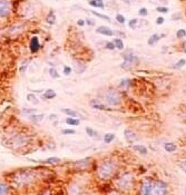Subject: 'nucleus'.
I'll use <instances>...</instances> for the list:
<instances>
[{
  "label": "nucleus",
  "mask_w": 186,
  "mask_h": 195,
  "mask_svg": "<svg viewBox=\"0 0 186 195\" xmlns=\"http://www.w3.org/2000/svg\"><path fill=\"white\" fill-rule=\"evenodd\" d=\"M116 168H117V166H116L115 162L110 161V159H108V161L106 159L99 164L98 168H97V174L102 180H109L116 173Z\"/></svg>",
  "instance_id": "nucleus-1"
},
{
  "label": "nucleus",
  "mask_w": 186,
  "mask_h": 195,
  "mask_svg": "<svg viewBox=\"0 0 186 195\" xmlns=\"http://www.w3.org/2000/svg\"><path fill=\"white\" fill-rule=\"evenodd\" d=\"M123 58H124V62L122 64V68H124L126 70H129L138 65V58L135 56L132 50H127L126 52H124Z\"/></svg>",
  "instance_id": "nucleus-2"
},
{
  "label": "nucleus",
  "mask_w": 186,
  "mask_h": 195,
  "mask_svg": "<svg viewBox=\"0 0 186 195\" xmlns=\"http://www.w3.org/2000/svg\"><path fill=\"white\" fill-rule=\"evenodd\" d=\"M167 185L162 181H152L148 195H166Z\"/></svg>",
  "instance_id": "nucleus-3"
},
{
  "label": "nucleus",
  "mask_w": 186,
  "mask_h": 195,
  "mask_svg": "<svg viewBox=\"0 0 186 195\" xmlns=\"http://www.w3.org/2000/svg\"><path fill=\"white\" fill-rule=\"evenodd\" d=\"M33 180V174L31 173L30 171H22L17 173L16 176L13 177V181L17 183V185H26L28 184L29 182H31Z\"/></svg>",
  "instance_id": "nucleus-4"
},
{
  "label": "nucleus",
  "mask_w": 186,
  "mask_h": 195,
  "mask_svg": "<svg viewBox=\"0 0 186 195\" xmlns=\"http://www.w3.org/2000/svg\"><path fill=\"white\" fill-rule=\"evenodd\" d=\"M105 99L106 102L112 105V106H116V105H119L120 101H122V97H120V94L118 90L116 89H108L106 95H105Z\"/></svg>",
  "instance_id": "nucleus-5"
},
{
  "label": "nucleus",
  "mask_w": 186,
  "mask_h": 195,
  "mask_svg": "<svg viewBox=\"0 0 186 195\" xmlns=\"http://www.w3.org/2000/svg\"><path fill=\"white\" fill-rule=\"evenodd\" d=\"M133 182H134V178L130 174H125L123 177H120L118 180V186L122 188V190H129L132 188L133 186Z\"/></svg>",
  "instance_id": "nucleus-6"
},
{
  "label": "nucleus",
  "mask_w": 186,
  "mask_h": 195,
  "mask_svg": "<svg viewBox=\"0 0 186 195\" xmlns=\"http://www.w3.org/2000/svg\"><path fill=\"white\" fill-rule=\"evenodd\" d=\"M27 142H28V136H26L23 134H18L11 139V145L13 147H21V146L26 145Z\"/></svg>",
  "instance_id": "nucleus-7"
},
{
  "label": "nucleus",
  "mask_w": 186,
  "mask_h": 195,
  "mask_svg": "<svg viewBox=\"0 0 186 195\" xmlns=\"http://www.w3.org/2000/svg\"><path fill=\"white\" fill-rule=\"evenodd\" d=\"M10 2L8 0H0V18H6L10 13Z\"/></svg>",
  "instance_id": "nucleus-8"
},
{
  "label": "nucleus",
  "mask_w": 186,
  "mask_h": 195,
  "mask_svg": "<svg viewBox=\"0 0 186 195\" xmlns=\"http://www.w3.org/2000/svg\"><path fill=\"white\" fill-rule=\"evenodd\" d=\"M124 136H125V139L127 141V143L129 144H133L134 142L137 141V134L135 133L133 129H130V128H126L124 131Z\"/></svg>",
  "instance_id": "nucleus-9"
},
{
  "label": "nucleus",
  "mask_w": 186,
  "mask_h": 195,
  "mask_svg": "<svg viewBox=\"0 0 186 195\" xmlns=\"http://www.w3.org/2000/svg\"><path fill=\"white\" fill-rule=\"evenodd\" d=\"M29 47H30V50L31 52H37L39 49H40V42H39V39H38V37L37 36H35V37H32L30 40V45H29Z\"/></svg>",
  "instance_id": "nucleus-10"
},
{
  "label": "nucleus",
  "mask_w": 186,
  "mask_h": 195,
  "mask_svg": "<svg viewBox=\"0 0 186 195\" xmlns=\"http://www.w3.org/2000/svg\"><path fill=\"white\" fill-rule=\"evenodd\" d=\"M151 183L152 181L149 180H146L144 181L142 185H141V188H139V194L141 195H148V192H149V188H151Z\"/></svg>",
  "instance_id": "nucleus-11"
},
{
  "label": "nucleus",
  "mask_w": 186,
  "mask_h": 195,
  "mask_svg": "<svg viewBox=\"0 0 186 195\" xmlns=\"http://www.w3.org/2000/svg\"><path fill=\"white\" fill-rule=\"evenodd\" d=\"M96 31L98 34H102V35H105V36H113L114 35V31L112 30L109 27H106V26H102V27H98Z\"/></svg>",
  "instance_id": "nucleus-12"
},
{
  "label": "nucleus",
  "mask_w": 186,
  "mask_h": 195,
  "mask_svg": "<svg viewBox=\"0 0 186 195\" xmlns=\"http://www.w3.org/2000/svg\"><path fill=\"white\" fill-rule=\"evenodd\" d=\"M56 97V92L54 89H47L46 92L42 94V98L43 99H52Z\"/></svg>",
  "instance_id": "nucleus-13"
},
{
  "label": "nucleus",
  "mask_w": 186,
  "mask_h": 195,
  "mask_svg": "<svg viewBox=\"0 0 186 195\" xmlns=\"http://www.w3.org/2000/svg\"><path fill=\"white\" fill-rule=\"evenodd\" d=\"M43 117H45V115L43 114H31L29 115V119H31L32 122H35V123H39V122H41L42 119H43Z\"/></svg>",
  "instance_id": "nucleus-14"
},
{
  "label": "nucleus",
  "mask_w": 186,
  "mask_h": 195,
  "mask_svg": "<svg viewBox=\"0 0 186 195\" xmlns=\"http://www.w3.org/2000/svg\"><path fill=\"white\" fill-rule=\"evenodd\" d=\"M163 36H164V35H157V34H154V35L148 39V45H149V46H154L156 42L159 40Z\"/></svg>",
  "instance_id": "nucleus-15"
},
{
  "label": "nucleus",
  "mask_w": 186,
  "mask_h": 195,
  "mask_svg": "<svg viewBox=\"0 0 186 195\" xmlns=\"http://www.w3.org/2000/svg\"><path fill=\"white\" fill-rule=\"evenodd\" d=\"M62 113H65L66 115H68L69 117H78L79 116V114L77 113L76 111H74V109H72V108H64V109H62Z\"/></svg>",
  "instance_id": "nucleus-16"
},
{
  "label": "nucleus",
  "mask_w": 186,
  "mask_h": 195,
  "mask_svg": "<svg viewBox=\"0 0 186 195\" xmlns=\"http://www.w3.org/2000/svg\"><path fill=\"white\" fill-rule=\"evenodd\" d=\"M164 148H165L166 152L173 153V152H175L176 149H177V146H176L175 143H166L165 145H164Z\"/></svg>",
  "instance_id": "nucleus-17"
},
{
  "label": "nucleus",
  "mask_w": 186,
  "mask_h": 195,
  "mask_svg": "<svg viewBox=\"0 0 186 195\" xmlns=\"http://www.w3.org/2000/svg\"><path fill=\"white\" fill-rule=\"evenodd\" d=\"M89 5L93 7H96V8H100V9H103L105 7L103 0H89Z\"/></svg>",
  "instance_id": "nucleus-18"
},
{
  "label": "nucleus",
  "mask_w": 186,
  "mask_h": 195,
  "mask_svg": "<svg viewBox=\"0 0 186 195\" xmlns=\"http://www.w3.org/2000/svg\"><path fill=\"white\" fill-rule=\"evenodd\" d=\"M133 148H134V151L138 152L139 154H143V155L147 154V148H146L145 146H143V145H135V146H133Z\"/></svg>",
  "instance_id": "nucleus-19"
},
{
  "label": "nucleus",
  "mask_w": 186,
  "mask_h": 195,
  "mask_svg": "<svg viewBox=\"0 0 186 195\" xmlns=\"http://www.w3.org/2000/svg\"><path fill=\"white\" fill-rule=\"evenodd\" d=\"M79 123H80L79 119H77V118H75V117H67V118H66V124H68V125L78 126Z\"/></svg>",
  "instance_id": "nucleus-20"
},
{
  "label": "nucleus",
  "mask_w": 186,
  "mask_h": 195,
  "mask_svg": "<svg viewBox=\"0 0 186 195\" xmlns=\"http://www.w3.org/2000/svg\"><path fill=\"white\" fill-rule=\"evenodd\" d=\"M56 17H55V13H54V11H50L49 13H48V16H47V18H46V22L47 23H49V25H54L55 23V19Z\"/></svg>",
  "instance_id": "nucleus-21"
},
{
  "label": "nucleus",
  "mask_w": 186,
  "mask_h": 195,
  "mask_svg": "<svg viewBox=\"0 0 186 195\" xmlns=\"http://www.w3.org/2000/svg\"><path fill=\"white\" fill-rule=\"evenodd\" d=\"M43 162H45V164H57V163H60V158L59 157H49Z\"/></svg>",
  "instance_id": "nucleus-22"
},
{
  "label": "nucleus",
  "mask_w": 186,
  "mask_h": 195,
  "mask_svg": "<svg viewBox=\"0 0 186 195\" xmlns=\"http://www.w3.org/2000/svg\"><path fill=\"white\" fill-rule=\"evenodd\" d=\"M114 45H115V48H118V49H124V42H123V40L122 39H119V38H116L114 41Z\"/></svg>",
  "instance_id": "nucleus-23"
},
{
  "label": "nucleus",
  "mask_w": 186,
  "mask_h": 195,
  "mask_svg": "<svg viewBox=\"0 0 186 195\" xmlns=\"http://www.w3.org/2000/svg\"><path fill=\"white\" fill-rule=\"evenodd\" d=\"M114 139H115V135L114 134H112V133L106 134V135L104 136V141H105V143H107V144L112 143Z\"/></svg>",
  "instance_id": "nucleus-24"
},
{
  "label": "nucleus",
  "mask_w": 186,
  "mask_h": 195,
  "mask_svg": "<svg viewBox=\"0 0 186 195\" xmlns=\"http://www.w3.org/2000/svg\"><path fill=\"white\" fill-rule=\"evenodd\" d=\"M8 190H9L8 185L5 183H0V195H7Z\"/></svg>",
  "instance_id": "nucleus-25"
},
{
  "label": "nucleus",
  "mask_w": 186,
  "mask_h": 195,
  "mask_svg": "<svg viewBox=\"0 0 186 195\" xmlns=\"http://www.w3.org/2000/svg\"><path fill=\"white\" fill-rule=\"evenodd\" d=\"M86 133H87V135L88 136H90V137H98V134H97V132L96 131H94L92 127H86Z\"/></svg>",
  "instance_id": "nucleus-26"
},
{
  "label": "nucleus",
  "mask_w": 186,
  "mask_h": 195,
  "mask_svg": "<svg viewBox=\"0 0 186 195\" xmlns=\"http://www.w3.org/2000/svg\"><path fill=\"white\" fill-rule=\"evenodd\" d=\"M92 13H93L94 16H96V17H98V18H102L103 20H107L108 22H110V18L108 17V16H106V15H103V13H98V12H96V11H92Z\"/></svg>",
  "instance_id": "nucleus-27"
},
{
  "label": "nucleus",
  "mask_w": 186,
  "mask_h": 195,
  "mask_svg": "<svg viewBox=\"0 0 186 195\" xmlns=\"http://www.w3.org/2000/svg\"><path fill=\"white\" fill-rule=\"evenodd\" d=\"M119 87L125 88V89H128L130 87V80L129 79H122V82L119 84Z\"/></svg>",
  "instance_id": "nucleus-28"
},
{
  "label": "nucleus",
  "mask_w": 186,
  "mask_h": 195,
  "mask_svg": "<svg viewBox=\"0 0 186 195\" xmlns=\"http://www.w3.org/2000/svg\"><path fill=\"white\" fill-rule=\"evenodd\" d=\"M27 101H28V102H31L32 104H38V99H37V97H36L35 95H32V94L27 95Z\"/></svg>",
  "instance_id": "nucleus-29"
},
{
  "label": "nucleus",
  "mask_w": 186,
  "mask_h": 195,
  "mask_svg": "<svg viewBox=\"0 0 186 195\" xmlns=\"http://www.w3.org/2000/svg\"><path fill=\"white\" fill-rule=\"evenodd\" d=\"M185 64H186V60H185V59H179V60H178V62H176V64L174 65V66H173V67L177 69V68H181V67L185 66Z\"/></svg>",
  "instance_id": "nucleus-30"
},
{
  "label": "nucleus",
  "mask_w": 186,
  "mask_h": 195,
  "mask_svg": "<svg viewBox=\"0 0 186 195\" xmlns=\"http://www.w3.org/2000/svg\"><path fill=\"white\" fill-rule=\"evenodd\" d=\"M49 75L52 76V78H59V74L57 72V70L55 68H50L49 69Z\"/></svg>",
  "instance_id": "nucleus-31"
},
{
  "label": "nucleus",
  "mask_w": 186,
  "mask_h": 195,
  "mask_svg": "<svg viewBox=\"0 0 186 195\" xmlns=\"http://www.w3.org/2000/svg\"><path fill=\"white\" fill-rule=\"evenodd\" d=\"M116 20L118 21L119 23H125V21H126V18H125L123 15L118 13V15H116Z\"/></svg>",
  "instance_id": "nucleus-32"
},
{
  "label": "nucleus",
  "mask_w": 186,
  "mask_h": 195,
  "mask_svg": "<svg viewBox=\"0 0 186 195\" xmlns=\"http://www.w3.org/2000/svg\"><path fill=\"white\" fill-rule=\"evenodd\" d=\"M176 36L178 37V38H184L186 36V31L184 29H179V30H177L176 32Z\"/></svg>",
  "instance_id": "nucleus-33"
},
{
  "label": "nucleus",
  "mask_w": 186,
  "mask_h": 195,
  "mask_svg": "<svg viewBox=\"0 0 186 195\" xmlns=\"http://www.w3.org/2000/svg\"><path fill=\"white\" fill-rule=\"evenodd\" d=\"M92 106H93V108H95V109H103V111H105L106 109V107L104 106V105H102V104H94L92 103Z\"/></svg>",
  "instance_id": "nucleus-34"
},
{
  "label": "nucleus",
  "mask_w": 186,
  "mask_h": 195,
  "mask_svg": "<svg viewBox=\"0 0 186 195\" xmlns=\"http://www.w3.org/2000/svg\"><path fill=\"white\" fill-rule=\"evenodd\" d=\"M62 133L65 134V135H72V134H76V132L72 128H67V129H62Z\"/></svg>",
  "instance_id": "nucleus-35"
},
{
  "label": "nucleus",
  "mask_w": 186,
  "mask_h": 195,
  "mask_svg": "<svg viewBox=\"0 0 186 195\" xmlns=\"http://www.w3.org/2000/svg\"><path fill=\"white\" fill-rule=\"evenodd\" d=\"M137 22H138V20L137 19H132V20L129 21V27L130 28H136V26H137Z\"/></svg>",
  "instance_id": "nucleus-36"
},
{
  "label": "nucleus",
  "mask_w": 186,
  "mask_h": 195,
  "mask_svg": "<svg viewBox=\"0 0 186 195\" xmlns=\"http://www.w3.org/2000/svg\"><path fill=\"white\" fill-rule=\"evenodd\" d=\"M178 166H179V167L183 170V172H185V173H186V159H185V161H182V162H179Z\"/></svg>",
  "instance_id": "nucleus-37"
},
{
  "label": "nucleus",
  "mask_w": 186,
  "mask_h": 195,
  "mask_svg": "<svg viewBox=\"0 0 186 195\" xmlns=\"http://www.w3.org/2000/svg\"><path fill=\"white\" fill-rule=\"evenodd\" d=\"M138 13H139L141 16H143V17H146V16H147V9H146V8H141L139 11H138Z\"/></svg>",
  "instance_id": "nucleus-38"
},
{
  "label": "nucleus",
  "mask_w": 186,
  "mask_h": 195,
  "mask_svg": "<svg viewBox=\"0 0 186 195\" xmlns=\"http://www.w3.org/2000/svg\"><path fill=\"white\" fill-rule=\"evenodd\" d=\"M70 72H72V68H70L69 66H65V67H64V74H65V75L68 76Z\"/></svg>",
  "instance_id": "nucleus-39"
},
{
  "label": "nucleus",
  "mask_w": 186,
  "mask_h": 195,
  "mask_svg": "<svg viewBox=\"0 0 186 195\" xmlns=\"http://www.w3.org/2000/svg\"><path fill=\"white\" fill-rule=\"evenodd\" d=\"M37 111H36V108H32V109H26V108H23L22 109V113L23 114H31V113H36Z\"/></svg>",
  "instance_id": "nucleus-40"
},
{
  "label": "nucleus",
  "mask_w": 186,
  "mask_h": 195,
  "mask_svg": "<svg viewBox=\"0 0 186 195\" xmlns=\"http://www.w3.org/2000/svg\"><path fill=\"white\" fill-rule=\"evenodd\" d=\"M156 10L158 11V12H163V13L168 12V9H167L166 7H157V9H156Z\"/></svg>",
  "instance_id": "nucleus-41"
},
{
  "label": "nucleus",
  "mask_w": 186,
  "mask_h": 195,
  "mask_svg": "<svg viewBox=\"0 0 186 195\" xmlns=\"http://www.w3.org/2000/svg\"><path fill=\"white\" fill-rule=\"evenodd\" d=\"M181 17H182L181 12H176V13H174V15H173L172 19H173V20H177V19H181Z\"/></svg>",
  "instance_id": "nucleus-42"
},
{
  "label": "nucleus",
  "mask_w": 186,
  "mask_h": 195,
  "mask_svg": "<svg viewBox=\"0 0 186 195\" xmlns=\"http://www.w3.org/2000/svg\"><path fill=\"white\" fill-rule=\"evenodd\" d=\"M164 21H165L164 17H158V18L156 19V23H157V25H163V23H164Z\"/></svg>",
  "instance_id": "nucleus-43"
},
{
  "label": "nucleus",
  "mask_w": 186,
  "mask_h": 195,
  "mask_svg": "<svg viewBox=\"0 0 186 195\" xmlns=\"http://www.w3.org/2000/svg\"><path fill=\"white\" fill-rule=\"evenodd\" d=\"M106 48H107V49H110V50L114 49L115 48L114 42H107V44H106Z\"/></svg>",
  "instance_id": "nucleus-44"
},
{
  "label": "nucleus",
  "mask_w": 186,
  "mask_h": 195,
  "mask_svg": "<svg viewBox=\"0 0 186 195\" xmlns=\"http://www.w3.org/2000/svg\"><path fill=\"white\" fill-rule=\"evenodd\" d=\"M77 25H78L79 27H84V26H85V21H84L83 19H79V20L77 21Z\"/></svg>",
  "instance_id": "nucleus-45"
},
{
  "label": "nucleus",
  "mask_w": 186,
  "mask_h": 195,
  "mask_svg": "<svg viewBox=\"0 0 186 195\" xmlns=\"http://www.w3.org/2000/svg\"><path fill=\"white\" fill-rule=\"evenodd\" d=\"M183 52L186 54V41L184 42V44H183Z\"/></svg>",
  "instance_id": "nucleus-46"
},
{
  "label": "nucleus",
  "mask_w": 186,
  "mask_h": 195,
  "mask_svg": "<svg viewBox=\"0 0 186 195\" xmlns=\"http://www.w3.org/2000/svg\"><path fill=\"white\" fill-rule=\"evenodd\" d=\"M183 117H184V119H185L186 122V108L184 109V112H183Z\"/></svg>",
  "instance_id": "nucleus-47"
},
{
  "label": "nucleus",
  "mask_w": 186,
  "mask_h": 195,
  "mask_svg": "<svg viewBox=\"0 0 186 195\" xmlns=\"http://www.w3.org/2000/svg\"><path fill=\"white\" fill-rule=\"evenodd\" d=\"M86 22H87L88 25H94V21H93V20H89V19H88V20L86 21Z\"/></svg>",
  "instance_id": "nucleus-48"
},
{
  "label": "nucleus",
  "mask_w": 186,
  "mask_h": 195,
  "mask_svg": "<svg viewBox=\"0 0 186 195\" xmlns=\"http://www.w3.org/2000/svg\"><path fill=\"white\" fill-rule=\"evenodd\" d=\"M52 118H56V115L54 114V115H50V119H52Z\"/></svg>",
  "instance_id": "nucleus-49"
},
{
  "label": "nucleus",
  "mask_w": 186,
  "mask_h": 195,
  "mask_svg": "<svg viewBox=\"0 0 186 195\" xmlns=\"http://www.w3.org/2000/svg\"><path fill=\"white\" fill-rule=\"evenodd\" d=\"M109 195H119L118 193H112V194H109Z\"/></svg>",
  "instance_id": "nucleus-50"
},
{
  "label": "nucleus",
  "mask_w": 186,
  "mask_h": 195,
  "mask_svg": "<svg viewBox=\"0 0 186 195\" xmlns=\"http://www.w3.org/2000/svg\"><path fill=\"white\" fill-rule=\"evenodd\" d=\"M42 195H49L48 193H45V194H42Z\"/></svg>",
  "instance_id": "nucleus-51"
},
{
  "label": "nucleus",
  "mask_w": 186,
  "mask_h": 195,
  "mask_svg": "<svg viewBox=\"0 0 186 195\" xmlns=\"http://www.w3.org/2000/svg\"><path fill=\"white\" fill-rule=\"evenodd\" d=\"M184 92H186V88H185V90H184Z\"/></svg>",
  "instance_id": "nucleus-52"
}]
</instances>
